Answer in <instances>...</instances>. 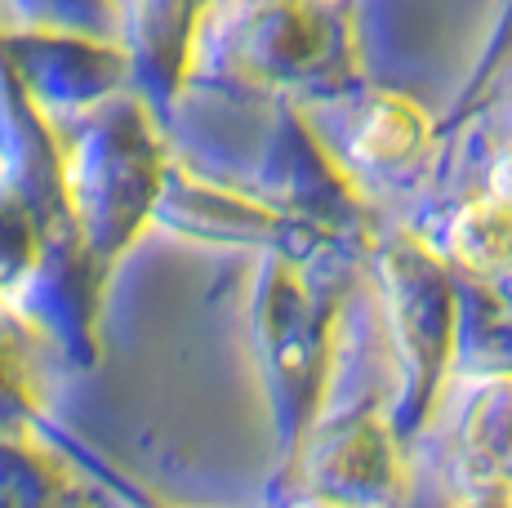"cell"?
<instances>
[{
    "label": "cell",
    "mask_w": 512,
    "mask_h": 508,
    "mask_svg": "<svg viewBox=\"0 0 512 508\" xmlns=\"http://www.w3.org/2000/svg\"><path fill=\"white\" fill-rule=\"evenodd\" d=\"M419 130H423V116L415 112V107L401 103V99H383L379 107H374L366 134H361V148H366L370 156H401L410 143L419 139Z\"/></svg>",
    "instance_id": "1"
}]
</instances>
